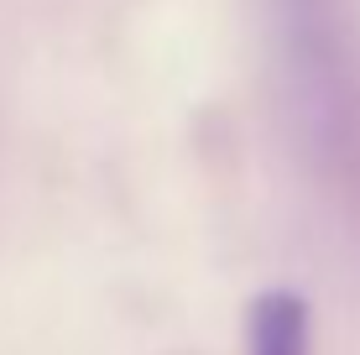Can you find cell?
<instances>
[{
    "mask_svg": "<svg viewBox=\"0 0 360 355\" xmlns=\"http://www.w3.org/2000/svg\"><path fill=\"white\" fill-rule=\"evenodd\" d=\"M251 355H308V314L303 298L271 288L251 309Z\"/></svg>",
    "mask_w": 360,
    "mask_h": 355,
    "instance_id": "cell-1",
    "label": "cell"
}]
</instances>
